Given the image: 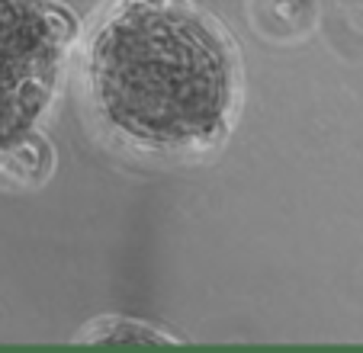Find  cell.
<instances>
[{
	"instance_id": "obj_1",
	"label": "cell",
	"mask_w": 363,
	"mask_h": 353,
	"mask_svg": "<svg viewBox=\"0 0 363 353\" xmlns=\"http://www.w3.org/2000/svg\"><path fill=\"white\" fill-rule=\"evenodd\" d=\"M90 90L142 145L213 142L232 106V48L186 0H119L90 42Z\"/></svg>"
},
{
	"instance_id": "obj_2",
	"label": "cell",
	"mask_w": 363,
	"mask_h": 353,
	"mask_svg": "<svg viewBox=\"0 0 363 353\" xmlns=\"http://www.w3.org/2000/svg\"><path fill=\"white\" fill-rule=\"evenodd\" d=\"M71 42L58 0H0V151L33 135Z\"/></svg>"
}]
</instances>
